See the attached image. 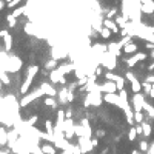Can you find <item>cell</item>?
I'll use <instances>...</instances> for the list:
<instances>
[{
  "label": "cell",
  "mask_w": 154,
  "mask_h": 154,
  "mask_svg": "<svg viewBox=\"0 0 154 154\" xmlns=\"http://www.w3.org/2000/svg\"><path fill=\"white\" fill-rule=\"evenodd\" d=\"M20 68H22V59L17 56H10L6 63L3 65V71H8V72H17Z\"/></svg>",
  "instance_id": "cell-1"
},
{
  "label": "cell",
  "mask_w": 154,
  "mask_h": 154,
  "mask_svg": "<svg viewBox=\"0 0 154 154\" xmlns=\"http://www.w3.org/2000/svg\"><path fill=\"white\" fill-rule=\"evenodd\" d=\"M37 72H39V66H37V65H32V66L28 68V76H26L25 83H23L22 88H20V93H22V94H26V93H28V88L31 86V83H32V80H34V77H35V74H37Z\"/></svg>",
  "instance_id": "cell-2"
},
{
  "label": "cell",
  "mask_w": 154,
  "mask_h": 154,
  "mask_svg": "<svg viewBox=\"0 0 154 154\" xmlns=\"http://www.w3.org/2000/svg\"><path fill=\"white\" fill-rule=\"evenodd\" d=\"M105 79H106V80H113V82L116 83V86H117V89H119V91L125 89V80H123V77L116 76V74H113V72H106V74H105Z\"/></svg>",
  "instance_id": "cell-3"
},
{
  "label": "cell",
  "mask_w": 154,
  "mask_h": 154,
  "mask_svg": "<svg viewBox=\"0 0 154 154\" xmlns=\"http://www.w3.org/2000/svg\"><path fill=\"white\" fill-rule=\"evenodd\" d=\"M147 57H150L147 52H136L133 57L126 59V65H128L130 68H133V66H136V63H137V62H140V60H147Z\"/></svg>",
  "instance_id": "cell-4"
},
{
  "label": "cell",
  "mask_w": 154,
  "mask_h": 154,
  "mask_svg": "<svg viewBox=\"0 0 154 154\" xmlns=\"http://www.w3.org/2000/svg\"><path fill=\"white\" fill-rule=\"evenodd\" d=\"M42 94H43V91H42L40 88H39V89H35V91H34V93H31V94H26V96L22 99V100H20V106H26L28 103H31L32 100H35L37 97H40Z\"/></svg>",
  "instance_id": "cell-5"
},
{
  "label": "cell",
  "mask_w": 154,
  "mask_h": 154,
  "mask_svg": "<svg viewBox=\"0 0 154 154\" xmlns=\"http://www.w3.org/2000/svg\"><path fill=\"white\" fill-rule=\"evenodd\" d=\"M126 79H128L130 82H131V89H133V93H134V94H139V91L142 89V85L137 82V79L134 77L133 72H130V71L126 72Z\"/></svg>",
  "instance_id": "cell-6"
},
{
  "label": "cell",
  "mask_w": 154,
  "mask_h": 154,
  "mask_svg": "<svg viewBox=\"0 0 154 154\" xmlns=\"http://www.w3.org/2000/svg\"><path fill=\"white\" fill-rule=\"evenodd\" d=\"M102 25H103V28H108L113 34H119V32H120L119 25H117L114 20H111V19H103V20H102Z\"/></svg>",
  "instance_id": "cell-7"
},
{
  "label": "cell",
  "mask_w": 154,
  "mask_h": 154,
  "mask_svg": "<svg viewBox=\"0 0 154 154\" xmlns=\"http://www.w3.org/2000/svg\"><path fill=\"white\" fill-rule=\"evenodd\" d=\"M133 106H134V111H142L143 110V105H145V100H143V96L139 93V94H134L133 96Z\"/></svg>",
  "instance_id": "cell-8"
},
{
  "label": "cell",
  "mask_w": 154,
  "mask_h": 154,
  "mask_svg": "<svg viewBox=\"0 0 154 154\" xmlns=\"http://www.w3.org/2000/svg\"><path fill=\"white\" fill-rule=\"evenodd\" d=\"M49 79H51V82H52V83H62V85H65V83H66L65 76H62L57 69H52V71L49 72Z\"/></svg>",
  "instance_id": "cell-9"
},
{
  "label": "cell",
  "mask_w": 154,
  "mask_h": 154,
  "mask_svg": "<svg viewBox=\"0 0 154 154\" xmlns=\"http://www.w3.org/2000/svg\"><path fill=\"white\" fill-rule=\"evenodd\" d=\"M99 89H100V91H103L105 94H116L117 86H116L114 82H105L102 86H99Z\"/></svg>",
  "instance_id": "cell-10"
},
{
  "label": "cell",
  "mask_w": 154,
  "mask_h": 154,
  "mask_svg": "<svg viewBox=\"0 0 154 154\" xmlns=\"http://www.w3.org/2000/svg\"><path fill=\"white\" fill-rule=\"evenodd\" d=\"M40 89L43 91V94H46L48 97H56L57 96V91L54 89L49 83H46V82H43L42 85H40Z\"/></svg>",
  "instance_id": "cell-11"
},
{
  "label": "cell",
  "mask_w": 154,
  "mask_h": 154,
  "mask_svg": "<svg viewBox=\"0 0 154 154\" xmlns=\"http://www.w3.org/2000/svg\"><path fill=\"white\" fill-rule=\"evenodd\" d=\"M57 71L60 72L62 76H65L66 72L69 74V72H72V71H76L74 69V63H66V65H60L59 68H57Z\"/></svg>",
  "instance_id": "cell-12"
},
{
  "label": "cell",
  "mask_w": 154,
  "mask_h": 154,
  "mask_svg": "<svg viewBox=\"0 0 154 154\" xmlns=\"http://www.w3.org/2000/svg\"><path fill=\"white\" fill-rule=\"evenodd\" d=\"M123 52L126 54H133V52H137V45H136L134 42H128V43H125V46H123Z\"/></svg>",
  "instance_id": "cell-13"
},
{
  "label": "cell",
  "mask_w": 154,
  "mask_h": 154,
  "mask_svg": "<svg viewBox=\"0 0 154 154\" xmlns=\"http://www.w3.org/2000/svg\"><path fill=\"white\" fill-rule=\"evenodd\" d=\"M40 151H42L43 154H56V148H54L51 143H43V145H40Z\"/></svg>",
  "instance_id": "cell-14"
},
{
  "label": "cell",
  "mask_w": 154,
  "mask_h": 154,
  "mask_svg": "<svg viewBox=\"0 0 154 154\" xmlns=\"http://www.w3.org/2000/svg\"><path fill=\"white\" fill-rule=\"evenodd\" d=\"M3 46L6 51H10L13 48V35L11 34H8L6 37H3Z\"/></svg>",
  "instance_id": "cell-15"
},
{
  "label": "cell",
  "mask_w": 154,
  "mask_h": 154,
  "mask_svg": "<svg viewBox=\"0 0 154 154\" xmlns=\"http://www.w3.org/2000/svg\"><path fill=\"white\" fill-rule=\"evenodd\" d=\"M6 22H8V26H10V28H14V26H15V23H17V19H15V17L13 15V13L6 15Z\"/></svg>",
  "instance_id": "cell-16"
},
{
  "label": "cell",
  "mask_w": 154,
  "mask_h": 154,
  "mask_svg": "<svg viewBox=\"0 0 154 154\" xmlns=\"http://www.w3.org/2000/svg\"><path fill=\"white\" fill-rule=\"evenodd\" d=\"M143 117H145V114H143L142 111H136V113H134V122H136V123H143V122H145Z\"/></svg>",
  "instance_id": "cell-17"
},
{
  "label": "cell",
  "mask_w": 154,
  "mask_h": 154,
  "mask_svg": "<svg viewBox=\"0 0 154 154\" xmlns=\"http://www.w3.org/2000/svg\"><path fill=\"white\" fill-rule=\"evenodd\" d=\"M45 131H46V134H49V136L54 134V126H52V122H51V120L45 122Z\"/></svg>",
  "instance_id": "cell-18"
},
{
  "label": "cell",
  "mask_w": 154,
  "mask_h": 154,
  "mask_svg": "<svg viewBox=\"0 0 154 154\" xmlns=\"http://www.w3.org/2000/svg\"><path fill=\"white\" fill-rule=\"evenodd\" d=\"M26 10H28V6H26V5H25V6H20V8H17V10H14V11H13V15L17 19V17H20Z\"/></svg>",
  "instance_id": "cell-19"
},
{
  "label": "cell",
  "mask_w": 154,
  "mask_h": 154,
  "mask_svg": "<svg viewBox=\"0 0 154 154\" xmlns=\"http://www.w3.org/2000/svg\"><path fill=\"white\" fill-rule=\"evenodd\" d=\"M142 128H143V136H145V137H150V136H151V125H148L147 122H143Z\"/></svg>",
  "instance_id": "cell-20"
},
{
  "label": "cell",
  "mask_w": 154,
  "mask_h": 154,
  "mask_svg": "<svg viewBox=\"0 0 154 154\" xmlns=\"http://www.w3.org/2000/svg\"><path fill=\"white\" fill-rule=\"evenodd\" d=\"M45 105L52 108V110H56V106H57L56 100H54V97H46V99H45Z\"/></svg>",
  "instance_id": "cell-21"
},
{
  "label": "cell",
  "mask_w": 154,
  "mask_h": 154,
  "mask_svg": "<svg viewBox=\"0 0 154 154\" xmlns=\"http://www.w3.org/2000/svg\"><path fill=\"white\" fill-rule=\"evenodd\" d=\"M136 137H137V130H136L134 126H131V128H130V133H128V139H130V142H134Z\"/></svg>",
  "instance_id": "cell-22"
},
{
  "label": "cell",
  "mask_w": 154,
  "mask_h": 154,
  "mask_svg": "<svg viewBox=\"0 0 154 154\" xmlns=\"http://www.w3.org/2000/svg\"><path fill=\"white\" fill-rule=\"evenodd\" d=\"M143 110H145V111H148V114H150L148 117H151V119L154 120V108H153V106H150L148 103H145V105H143Z\"/></svg>",
  "instance_id": "cell-23"
},
{
  "label": "cell",
  "mask_w": 154,
  "mask_h": 154,
  "mask_svg": "<svg viewBox=\"0 0 154 154\" xmlns=\"http://www.w3.org/2000/svg\"><path fill=\"white\" fill-rule=\"evenodd\" d=\"M25 32H26V34H35L34 25H32V23H26V25H25Z\"/></svg>",
  "instance_id": "cell-24"
},
{
  "label": "cell",
  "mask_w": 154,
  "mask_h": 154,
  "mask_svg": "<svg viewBox=\"0 0 154 154\" xmlns=\"http://www.w3.org/2000/svg\"><path fill=\"white\" fill-rule=\"evenodd\" d=\"M119 97H120V100L123 103H128V94H126L125 89H122V91H119Z\"/></svg>",
  "instance_id": "cell-25"
},
{
  "label": "cell",
  "mask_w": 154,
  "mask_h": 154,
  "mask_svg": "<svg viewBox=\"0 0 154 154\" xmlns=\"http://www.w3.org/2000/svg\"><path fill=\"white\" fill-rule=\"evenodd\" d=\"M111 34H113V32H111L110 29H108V28H102V31H100V35H102L103 39H110V37H111Z\"/></svg>",
  "instance_id": "cell-26"
},
{
  "label": "cell",
  "mask_w": 154,
  "mask_h": 154,
  "mask_svg": "<svg viewBox=\"0 0 154 154\" xmlns=\"http://www.w3.org/2000/svg\"><path fill=\"white\" fill-rule=\"evenodd\" d=\"M0 80H2V83H5V85H10V83H11V80H10V76H8L6 72H3V74L0 76Z\"/></svg>",
  "instance_id": "cell-27"
},
{
  "label": "cell",
  "mask_w": 154,
  "mask_h": 154,
  "mask_svg": "<svg viewBox=\"0 0 154 154\" xmlns=\"http://www.w3.org/2000/svg\"><path fill=\"white\" fill-rule=\"evenodd\" d=\"M54 66H57V60L56 59H52V60H49L46 65H45V68H48V69H52Z\"/></svg>",
  "instance_id": "cell-28"
},
{
  "label": "cell",
  "mask_w": 154,
  "mask_h": 154,
  "mask_svg": "<svg viewBox=\"0 0 154 154\" xmlns=\"http://www.w3.org/2000/svg\"><path fill=\"white\" fill-rule=\"evenodd\" d=\"M37 120H39V117H37V116H31L29 119H28V125L34 126V125H35V122H37Z\"/></svg>",
  "instance_id": "cell-29"
},
{
  "label": "cell",
  "mask_w": 154,
  "mask_h": 154,
  "mask_svg": "<svg viewBox=\"0 0 154 154\" xmlns=\"http://www.w3.org/2000/svg\"><path fill=\"white\" fill-rule=\"evenodd\" d=\"M139 148H140L142 151H148V143L145 142V140H142V142L139 143Z\"/></svg>",
  "instance_id": "cell-30"
},
{
  "label": "cell",
  "mask_w": 154,
  "mask_h": 154,
  "mask_svg": "<svg viewBox=\"0 0 154 154\" xmlns=\"http://www.w3.org/2000/svg\"><path fill=\"white\" fill-rule=\"evenodd\" d=\"M116 14H117V10H116V8H113V10L108 13V15L105 17V19H111V20H113V15H116Z\"/></svg>",
  "instance_id": "cell-31"
},
{
  "label": "cell",
  "mask_w": 154,
  "mask_h": 154,
  "mask_svg": "<svg viewBox=\"0 0 154 154\" xmlns=\"http://www.w3.org/2000/svg\"><path fill=\"white\" fill-rule=\"evenodd\" d=\"M20 2H23V0H13V2H11L10 5H8L6 8H11V10H13V8H15V5H19Z\"/></svg>",
  "instance_id": "cell-32"
},
{
  "label": "cell",
  "mask_w": 154,
  "mask_h": 154,
  "mask_svg": "<svg viewBox=\"0 0 154 154\" xmlns=\"http://www.w3.org/2000/svg\"><path fill=\"white\" fill-rule=\"evenodd\" d=\"M100 74H102V66H97L96 68V77H99Z\"/></svg>",
  "instance_id": "cell-33"
},
{
  "label": "cell",
  "mask_w": 154,
  "mask_h": 154,
  "mask_svg": "<svg viewBox=\"0 0 154 154\" xmlns=\"http://www.w3.org/2000/svg\"><path fill=\"white\" fill-rule=\"evenodd\" d=\"M147 82H148V83H151V85L154 83V74H153V76H148V77H147Z\"/></svg>",
  "instance_id": "cell-34"
},
{
  "label": "cell",
  "mask_w": 154,
  "mask_h": 154,
  "mask_svg": "<svg viewBox=\"0 0 154 154\" xmlns=\"http://www.w3.org/2000/svg\"><path fill=\"white\" fill-rule=\"evenodd\" d=\"M8 34H10V32H8L6 29H2V31H0V37H2V39H3V37H6V35H8Z\"/></svg>",
  "instance_id": "cell-35"
},
{
  "label": "cell",
  "mask_w": 154,
  "mask_h": 154,
  "mask_svg": "<svg viewBox=\"0 0 154 154\" xmlns=\"http://www.w3.org/2000/svg\"><path fill=\"white\" fill-rule=\"evenodd\" d=\"M6 6V3H5V0H0V11L3 10V8Z\"/></svg>",
  "instance_id": "cell-36"
},
{
  "label": "cell",
  "mask_w": 154,
  "mask_h": 154,
  "mask_svg": "<svg viewBox=\"0 0 154 154\" xmlns=\"http://www.w3.org/2000/svg\"><path fill=\"white\" fill-rule=\"evenodd\" d=\"M145 46H147L148 49H154V45L153 43H145Z\"/></svg>",
  "instance_id": "cell-37"
},
{
  "label": "cell",
  "mask_w": 154,
  "mask_h": 154,
  "mask_svg": "<svg viewBox=\"0 0 154 154\" xmlns=\"http://www.w3.org/2000/svg\"><path fill=\"white\" fill-rule=\"evenodd\" d=\"M147 69H148V71H150V72H153V71H154V62H153V63H151V65H150V66H148V68H147Z\"/></svg>",
  "instance_id": "cell-38"
},
{
  "label": "cell",
  "mask_w": 154,
  "mask_h": 154,
  "mask_svg": "<svg viewBox=\"0 0 154 154\" xmlns=\"http://www.w3.org/2000/svg\"><path fill=\"white\" fill-rule=\"evenodd\" d=\"M97 136H99V137H102V136H105V131H97Z\"/></svg>",
  "instance_id": "cell-39"
},
{
  "label": "cell",
  "mask_w": 154,
  "mask_h": 154,
  "mask_svg": "<svg viewBox=\"0 0 154 154\" xmlns=\"http://www.w3.org/2000/svg\"><path fill=\"white\" fill-rule=\"evenodd\" d=\"M150 57H153V59H154V49L151 51V54H150Z\"/></svg>",
  "instance_id": "cell-40"
},
{
  "label": "cell",
  "mask_w": 154,
  "mask_h": 154,
  "mask_svg": "<svg viewBox=\"0 0 154 154\" xmlns=\"http://www.w3.org/2000/svg\"><path fill=\"white\" fill-rule=\"evenodd\" d=\"M11 2H13V0H6V3H8V5H10Z\"/></svg>",
  "instance_id": "cell-41"
},
{
  "label": "cell",
  "mask_w": 154,
  "mask_h": 154,
  "mask_svg": "<svg viewBox=\"0 0 154 154\" xmlns=\"http://www.w3.org/2000/svg\"><path fill=\"white\" fill-rule=\"evenodd\" d=\"M65 154H72V153L71 151H65Z\"/></svg>",
  "instance_id": "cell-42"
},
{
  "label": "cell",
  "mask_w": 154,
  "mask_h": 154,
  "mask_svg": "<svg viewBox=\"0 0 154 154\" xmlns=\"http://www.w3.org/2000/svg\"><path fill=\"white\" fill-rule=\"evenodd\" d=\"M0 91H2V80H0Z\"/></svg>",
  "instance_id": "cell-43"
}]
</instances>
